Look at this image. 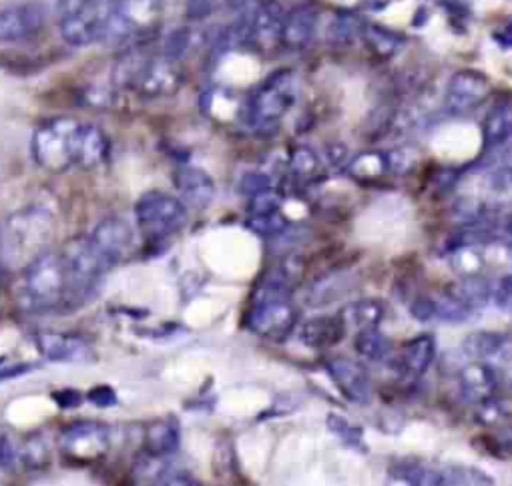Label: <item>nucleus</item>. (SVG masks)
<instances>
[{
	"label": "nucleus",
	"instance_id": "f257e3e1",
	"mask_svg": "<svg viewBox=\"0 0 512 486\" xmlns=\"http://www.w3.org/2000/svg\"><path fill=\"white\" fill-rule=\"evenodd\" d=\"M107 272L89 239H75L63 252H47L23 272L21 306L33 314L73 312L97 294Z\"/></svg>",
	"mask_w": 512,
	"mask_h": 486
},
{
	"label": "nucleus",
	"instance_id": "f03ea898",
	"mask_svg": "<svg viewBox=\"0 0 512 486\" xmlns=\"http://www.w3.org/2000/svg\"><path fill=\"white\" fill-rule=\"evenodd\" d=\"M31 151L39 167L63 173L73 167L89 169L101 165L109 155V139L95 125L55 119L35 133Z\"/></svg>",
	"mask_w": 512,
	"mask_h": 486
},
{
	"label": "nucleus",
	"instance_id": "7ed1b4c3",
	"mask_svg": "<svg viewBox=\"0 0 512 486\" xmlns=\"http://www.w3.org/2000/svg\"><path fill=\"white\" fill-rule=\"evenodd\" d=\"M55 237L53 213L31 205L9 215L0 223V268L5 272H25L49 252Z\"/></svg>",
	"mask_w": 512,
	"mask_h": 486
},
{
	"label": "nucleus",
	"instance_id": "20e7f679",
	"mask_svg": "<svg viewBox=\"0 0 512 486\" xmlns=\"http://www.w3.org/2000/svg\"><path fill=\"white\" fill-rule=\"evenodd\" d=\"M111 79L117 87L131 89L143 99L171 97L185 81L179 61L165 55L149 57L141 47L125 49L113 67Z\"/></svg>",
	"mask_w": 512,
	"mask_h": 486
},
{
	"label": "nucleus",
	"instance_id": "39448f33",
	"mask_svg": "<svg viewBox=\"0 0 512 486\" xmlns=\"http://www.w3.org/2000/svg\"><path fill=\"white\" fill-rule=\"evenodd\" d=\"M298 324V312L292 304L290 280L270 276L253 294L251 308L247 314V328L268 340L288 338Z\"/></svg>",
	"mask_w": 512,
	"mask_h": 486
},
{
	"label": "nucleus",
	"instance_id": "423d86ee",
	"mask_svg": "<svg viewBox=\"0 0 512 486\" xmlns=\"http://www.w3.org/2000/svg\"><path fill=\"white\" fill-rule=\"evenodd\" d=\"M161 0H115L105 39L117 47H141L159 29Z\"/></svg>",
	"mask_w": 512,
	"mask_h": 486
},
{
	"label": "nucleus",
	"instance_id": "0eeeda50",
	"mask_svg": "<svg viewBox=\"0 0 512 486\" xmlns=\"http://www.w3.org/2000/svg\"><path fill=\"white\" fill-rule=\"evenodd\" d=\"M298 99V79L292 71H278L268 77L247 101V125L258 131L274 129Z\"/></svg>",
	"mask_w": 512,
	"mask_h": 486
},
{
	"label": "nucleus",
	"instance_id": "6e6552de",
	"mask_svg": "<svg viewBox=\"0 0 512 486\" xmlns=\"http://www.w3.org/2000/svg\"><path fill=\"white\" fill-rule=\"evenodd\" d=\"M135 219L151 239H165L187 221V205L167 193L149 191L135 205Z\"/></svg>",
	"mask_w": 512,
	"mask_h": 486
},
{
	"label": "nucleus",
	"instance_id": "1a4fd4ad",
	"mask_svg": "<svg viewBox=\"0 0 512 486\" xmlns=\"http://www.w3.org/2000/svg\"><path fill=\"white\" fill-rule=\"evenodd\" d=\"M115 0H97V3L83 5L59 19V31L67 45L89 47L105 39L109 19L113 13Z\"/></svg>",
	"mask_w": 512,
	"mask_h": 486
},
{
	"label": "nucleus",
	"instance_id": "9d476101",
	"mask_svg": "<svg viewBox=\"0 0 512 486\" xmlns=\"http://www.w3.org/2000/svg\"><path fill=\"white\" fill-rule=\"evenodd\" d=\"M87 239L107 270L121 264L135 250V233L131 225L117 217L101 221Z\"/></svg>",
	"mask_w": 512,
	"mask_h": 486
},
{
	"label": "nucleus",
	"instance_id": "9b49d317",
	"mask_svg": "<svg viewBox=\"0 0 512 486\" xmlns=\"http://www.w3.org/2000/svg\"><path fill=\"white\" fill-rule=\"evenodd\" d=\"M111 446V434L105 424L79 422L63 430L61 450L77 462H93L107 454Z\"/></svg>",
	"mask_w": 512,
	"mask_h": 486
},
{
	"label": "nucleus",
	"instance_id": "f8f14e48",
	"mask_svg": "<svg viewBox=\"0 0 512 486\" xmlns=\"http://www.w3.org/2000/svg\"><path fill=\"white\" fill-rule=\"evenodd\" d=\"M490 93V81L484 73L474 69H462L448 81L444 95V109L452 115H462L486 101Z\"/></svg>",
	"mask_w": 512,
	"mask_h": 486
},
{
	"label": "nucleus",
	"instance_id": "ddd939ff",
	"mask_svg": "<svg viewBox=\"0 0 512 486\" xmlns=\"http://www.w3.org/2000/svg\"><path fill=\"white\" fill-rule=\"evenodd\" d=\"M47 11L39 3H19L0 9V43H19L41 33Z\"/></svg>",
	"mask_w": 512,
	"mask_h": 486
},
{
	"label": "nucleus",
	"instance_id": "4468645a",
	"mask_svg": "<svg viewBox=\"0 0 512 486\" xmlns=\"http://www.w3.org/2000/svg\"><path fill=\"white\" fill-rule=\"evenodd\" d=\"M326 372L346 400L360 406L370 404L372 382H370L368 370L360 362L352 358H342V356L330 358L326 362Z\"/></svg>",
	"mask_w": 512,
	"mask_h": 486
},
{
	"label": "nucleus",
	"instance_id": "2eb2a0df",
	"mask_svg": "<svg viewBox=\"0 0 512 486\" xmlns=\"http://www.w3.org/2000/svg\"><path fill=\"white\" fill-rule=\"evenodd\" d=\"M284 11L274 0H268V3H260V7L255 9L251 25H249V35L247 41H251L255 47L262 51H270L276 45H280L282 39V25H284Z\"/></svg>",
	"mask_w": 512,
	"mask_h": 486
},
{
	"label": "nucleus",
	"instance_id": "dca6fc26",
	"mask_svg": "<svg viewBox=\"0 0 512 486\" xmlns=\"http://www.w3.org/2000/svg\"><path fill=\"white\" fill-rule=\"evenodd\" d=\"M37 348L49 362H85L91 358L87 340L77 334L39 332Z\"/></svg>",
	"mask_w": 512,
	"mask_h": 486
},
{
	"label": "nucleus",
	"instance_id": "f3484780",
	"mask_svg": "<svg viewBox=\"0 0 512 486\" xmlns=\"http://www.w3.org/2000/svg\"><path fill=\"white\" fill-rule=\"evenodd\" d=\"M498 386V378L494 370L484 362H470L458 374V388L460 396L470 404H484L490 402Z\"/></svg>",
	"mask_w": 512,
	"mask_h": 486
},
{
	"label": "nucleus",
	"instance_id": "a211bd4d",
	"mask_svg": "<svg viewBox=\"0 0 512 486\" xmlns=\"http://www.w3.org/2000/svg\"><path fill=\"white\" fill-rule=\"evenodd\" d=\"M318 19H320L318 11L310 5H302V7H296L294 11H290L284 17L280 45H284L290 51L306 49L316 35Z\"/></svg>",
	"mask_w": 512,
	"mask_h": 486
},
{
	"label": "nucleus",
	"instance_id": "6ab92c4d",
	"mask_svg": "<svg viewBox=\"0 0 512 486\" xmlns=\"http://www.w3.org/2000/svg\"><path fill=\"white\" fill-rule=\"evenodd\" d=\"M175 187L181 193V201L195 209H205L213 195H215V183L213 179L197 167H183L175 173Z\"/></svg>",
	"mask_w": 512,
	"mask_h": 486
},
{
	"label": "nucleus",
	"instance_id": "aec40b11",
	"mask_svg": "<svg viewBox=\"0 0 512 486\" xmlns=\"http://www.w3.org/2000/svg\"><path fill=\"white\" fill-rule=\"evenodd\" d=\"M346 330L348 328L340 316H322L304 324L300 332V340L304 346L312 350L334 348L336 344L342 342V338L346 336Z\"/></svg>",
	"mask_w": 512,
	"mask_h": 486
},
{
	"label": "nucleus",
	"instance_id": "412c9836",
	"mask_svg": "<svg viewBox=\"0 0 512 486\" xmlns=\"http://www.w3.org/2000/svg\"><path fill=\"white\" fill-rule=\"evenodd\" d=\"M434 358H436L434 338L430 334H420L414 340L406 342V346L402 348L400 368H402L406 378L418 380L428 372Z\"/></svg>",
	"mask_w": 512,
	"mask_h": 486
},
{
	"label": "nucleus",
	"instance_id": "4be33fe9",
	"mask_svg": "<svg viewBox=\"0 0 512 486\" xmlns=\"http://www.w3.org/2000/svg\"><path fill=\"white\" fill-rule=\"evenodd\" d=\"M181 444V428L173 416L155 420L145 432V448L149 456L163 458L173 454Z\"/></svg>",
	"mask_w": 512,
	"mask_h": 486
},
{
	"label": "nucleus",
	"instance_id": "5701e85b",
	"mask_svg": "<svg viewBox=\"0 0 512 486\" xmlns=\"http://www.w3.org/2000/svg\"><path fill=\"white\" fill-rule=\"evenodd\" d=\"M512 141V103L496 105L484 119L482 143L484 149H498Z\"/></svg>",
	"mask_w": 512,
	"mask_h": 486
},
{
	"label": "nucleus",
	"instance_id": "b1692460",
	"mask_svg": "<svg viewBox=\"0 0 512 486\" xmlns=\"http://www.w3.org/2000/svg\"><path fill=\"white\" fill-rule=\"evenodd\" d=\"M290 173L298 185H312L322 179L324 163L310 147H296L290 155Z\"/></svg>",
	"mask_w": 512,
	"mask_h": 486
},
{
	"label": "nucleus",
	"instance_id": "393cba45",
	"mask_svg": "<svg viewBox=\"0 0 512 486\" xmlns=\"http://www.w3.org/2000/svg\"><path fill=\"white\" fill-rule=\"evenodd\" d=\"M384 304L378 300H362V302H352L348 304L342 312L340 318L344 320L346 328H356V330H366L380 326L384 318Z\"/></svg>",
	"mask_w": 512,
	"mask_h": 486
},
{
	"label": "nucleus",
	"instance_id": "a878e982",
	"mask_svg": "<svg viewBox=\"0 0 512 486\" xmlns=\"http://www.w3.org/2000/svg\"><path fill=\"white\" fill-rule=\"evenodd\" d=\"M474 312L476 310H472L466 302H462L452 290L434 298V320L438 322L464 324L474 316Z\"/></svg>",
	"mask_w": 512,
	"mask_h": 486
},
{
	"label": "nucleus",
	"instance_id": "bb28decb",
	"mask_svg": "<svg viewBox=\"0 0 512 486\" xmlns=\"http://www.w3.org/2000/svg\"><path fill=\"white\" fill-rule=\"evenodd\" d=\"M356 350L372 362H386L392 356V344L390 340L380 332L378 326L358 330L356 338Z\"/></svg>",
	"mask_w": 512,
	"mask_h": 486
},
{
	"label": "nucleus",
	"instance_id": "cd10ccee",
	"mask_svg": "<svg viewBox=\"0 0 512 486\" xmlns=\"http://www.w3.org/2000/svg\"><path fill=\"white\" fill-rule=\"evenodd\" d=\"M390 474L404 482V484H412V486H440L444 484V474L442 470H436L432 466L426 464H394Z\"/></svg>",
	"mask_w": 512,
	"mask_h": 486
},
{
	"label": "nucleus",
	"instance_id": "c85d7f7f",
	"mask_svg": "<svg viewBox=\"0 0 512 486\" xmlns=\"http://www.w3.org/2000/svg\"><path fill=\"white\" fill-rule=\"evenodd\" d=\"M364 39L368 43V47L382 59H392L394 55H398L404 47V37L388 31L384 27H376V25H368L364 31Z\"/></svg>",
	"mask_w": 512,
	"mask_h": 486
},
{
	"label": "nucleus",
	"instance_id": "c756f323",
	"mask_svg": "<svg viewBox=\"0 0 512 486\" xmlns=\"http://www.w3.org/2000/svg\"><path fill=\"white\" fill-rule=\"evenodd\" d=\"M504 338H506L504 334H496V332H476L466 338L462 348L468 358L488 364L492 356L498 352V348L502 346Z\"/></svg>",
	"mask_w": 512,
	"mask_h": 486
},
{
	"label": "nucleus",
	"instance_id": "7c9ffc66",
	"mask_svg": "<svg viewBox=\"0 0 512 486\" xmlns=\"http://www.w3.org/2000/svg\"><path fill=\"white\" fill-rule=\"evenodd\" d=\"M326 426L344 446H348L352 450H358V452H366L368 450L366 440H364V432L358 426H354L350 420H346L344 416H340L336 412L328 414Z\"/></svg>",
	"mask_w": 512,
	"mask_h": 486
},
{
	"label": "nucleus",
	"instance_id": "2f4dec72",
	"mask_svg": "<svg viewBox=\"0 0 512 486\" xmlns=\"http://www.w3.org/2000/svg\"><path fill=\"white\" fill-rule=\"evenodd\" d=\"M350 173L362 181H372L382 177L388 169H390V161L388 155L384 153H364L360 157H356L350 165H348Z\"/></svg>",
	"mask_w": 512,
	"mask_h": 486
},
{
	"label": "nucleus",
	"instance_id": "473e14b6",
	"mask_svg": "<svg viewBox=\"0 0 512 486\" xmlns=\"http://www.w3.org/2000/svg\"><path fill=\"white\" fill-rule=\"evenodd\" d=\"M197 31L189 29V27H181V29H175L167 35L165 39V45H163V55L173 59V61H181L185 59L193 47H195V41H197Z\"/></svg>",
	"mask_w": 512,
	"mask_h": 486
},
{
	"label": "nucleus",
	"instance_id": "72a5a7b5",
	"mask_svg": "<svg viewBox=\"0 0 512 486\" xmlns=\"http://www.w3.org/2000/svg\"><path fill=\"white\" fill-rule=\"evenodd\" d=\"M444 474V484H468V486H488L494 484V478L474 466H450L446 470H442Z\"/></svg>",
	"mask_w": 512,
	"mask_h": 486
},
{
	"label": "nucleus",
	"instance_id": "f704fd0d",
	"mask_svg": "<svg viewBox=\"0 0 512 486\" xmlns=\"http://www.w3.org/2000/svg\"><path fill=\"white\" fill-rule=\"evenodd\" d=\"M284 199L278 191H274L272 187L249 195V203H247V217H255V215H272L282 211Z\"/></svg>",
	"mask_w": 512,
	"mask_h": 486
},
{
	"label": "nucleus",
	"instance_id": "c9c22d12",
	"mask_svg": "<svg viewBox=\"0 0 512 486\" xmlns=\"http://www.w3.org/2000/svg\"><path fill=\"white\" fill-rule=\"evenodd\" d=\"M486 185L496 193H506L512 189V151L492 165L486 175Z\"/></svg>",
	"mask_w": 512,
	"mask_h": 486
},
{
	"label": "nucleus",
	"instance_id": "e433bc0d",
	"mask_svg": "<svg viewBox=\"0 0 512 486\" xmlns=\"http://www.w3.org/2000/svg\"><path fill=\"white\" fill-rule=\"evenodd\" d=\"M488 366L494 370L498 382H504L512 388V338L506 336L498 352L492 356Z\"/></svg>",
	"mask_w": 512,
	"mask_h": 486
},
{
	"label": "nucleus",
	"instance_id": "4c0bfd02",
	"mask_svg": "<svg viewBox=\"0 0 512 486\" xmlns=\"http://www.w3.org/2000/svg\"><path fill=\"white\" fill-rule=\"evenodd\" d=\"M247 227L255 233H260L264 237H274L278 233H282L288 227L286 217L282 215V211L272 213V215H255V217H247Z\"/></svg>",
	"mask_w": 512,
	"mask_h": 486
},
{
	"label": "nucleus",
	"instance_id": "58836bf2",
	"mask_svg": "<svg viewBox=\"0 0 512 486\" xmlns=\"http://www.w3.org/2000/svg\"><path fill=\"white\" fill-rule=\"evenodd\" d=\"M223 3L225 0H187L185 15L191 21H203L211 17Z\"/></svg>",
	"mask_w": 512,
	"mask_h": 486
},
{
	"label": "nucleus",
	"instance_id": "ea45409f",
	"mask_svg": "<svg viewBox=\"0 0 512 486\" xmlns=\"http://www.w3.org/2000/svg\"><path fill=\"white\" fill-rule=\"evenodd\" d=\"M358 31H360L358 21H356L354 17H350V15H342V17H338V19L334 21L330 35H332L334 41L348 43V41H352V39L358 35Z\"/></svg>",
	"mask_w": 512,
	"mask_h": 486
},
{
	"label": "nucleus",
	"instance_id": "a19ab883",
	"mask_svg": "<svg viewBox=\"0 0 512 486\" xmlns=\"http://www.w3.org/2000/svg\"><path fill=\"white\" fill-rule=\"evenodd\" d=\"M492 300H494V306H496L498 310L512 314V274L504 276V278L496 284V288H494V292H492Z\"/></svg>",
	"mask_w": 512,
	"mask_h": 486
},
{
	"label": "nucleus",
	"instance_id": "79ce46f5",
	"mask_svg": "<svg viewBox=\"0 0 512 486\" xmlns=\"http://www.w3.org/2000/svg\"><path fill=\"white\" fill-rule=\"evenodd\" d=\"M272 187V181L268 177V173H262V171H251V173H245L243 179H241V193L245 195H253V193H260L264 189Z\"/></svg>",
	"mask_w": 512,
	"mask_h": 486
},
{
	"label": "nucleus",
	"instance_id": "37998d69",
	"mask_svg": "<svg viewBox=\"0 0 512 486\" xmlns=\"http://www.w3.org/2000/svg\"><path fill=\"white\" fill-rule=\"evenodd\" d=\"M87 400L99 408H111L117 404V394L111 386L107 384H101V386H95L87 392Z\"/></svg>",
	"mask_w": 512,
	"mask_h": 486
},
{
	"label": "nucleus",
	"instance_id": "c03bdc74",
	"mask_svg": "<svg viewBox=\"0 0 512 486\" xmlns=\"http://www.w3.org/2000/svg\"><path fill=\"white\" fill-rule=\"evenodd\" d=\"M410 314L418 322H434V298H428V296L416 298L410 306Z\"/></svg>",
	"mask_w": 512,
	"mask_h": 486
},
{
	"label": "nucleus",
	"instance_id": "a18cd8bd",
	"mask_svg": "<svg viewBox=\"0 0 512 486\" xmlns=\"http://www.w3.org/2000/svg\"><path fill=\"white\" fill-rule=\"evenodd\" d=\"M35 368H37V364H3V360H0V384L7 380H13V378H19V376H25V374L33 372Z\"/></svg>",
	"mask_w": 512,
	"mask_h": 486
},
{
	"label": "nucleus",
	"instance_id": "49530a36",
	"mask_svg": "<svg viewBox=\"0 0 512 486\" xmlns=\"http://www.w3.org/2000/svg\"><path fill=\"white\" fill-rule=\"evenodd\" d=\"M53 400L65 408V410H71V408H77L83 404V394L77 392V390H71V388H65V390H59L53 394Z\"/></svg>",
	"mask_w": 512,
	"mask_h": 486
},
{
	"label": "nucleus",
	"instance_id": "de8ad7c7",
	"mask_svg": "<svg viewBox=\"0 0 512 486\" xmlns=\"http://www.w3.org/2000/svg\"><path fill=\"white\" fill-rule=\"evenodd\" d=\"M229 5L237 19H251L255 9L260 7V0H229Z\"/></svg>",
	"mask_w": 512,
	"mask_h": 486
},
{
	"label": "nucleus",
	"instance_id": "09e8293b",
	"mask_svg": "<svg viewBox=\"0 0 512 486\" xmlns=\"http://www.w3.org/2000/svg\"><path fill=\"white\" fill-rule=\"evenodd\" d=\"M328 161L332 165H338V163H344L346 161V149L342 145H332L328 147Z\"/></svg>",
	"mask_w": 512,
	"mask_h": 486
},
{
	"label": "nucleus",
	"instance_id": "8fccbe9b",
	"mask_svg": "<svg viewBox=\"0 0 512 486\" xmlns=\"http://www.w3.org/2000/svg\"><path fill=\"white\" fill-rule=\"evenodd\" d=\"M496 41L504 47V49H512V25L504 29V33L496 35Z\"/></svg>",
	"mask_w": 512,
	"mask_h": 486
}]
</instances>
